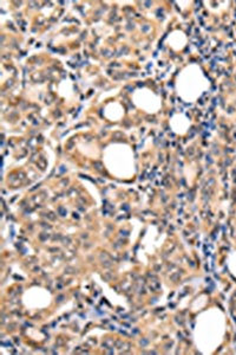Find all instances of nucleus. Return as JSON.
I'll list each match as a JSON object with an SVG mask.
<instances>
[{
	"instance_id": "f257e3e1",
	"label": "nucleus",
	"mask_w": 236,
	"mask_h": 355,
	"mask_svg": "<svg viewBox=\"0 0 236 355\" xmlns=\"http://www.w3.org/2000/svg\"><path fill=\"white\" fill-rule=\"evenodd\" d=\"M208 78L204 75L203 70L197 63L185 65L180 73H177L175 88L179 96L187 102H194L201 96L206 89L208 88Z\"/></svg>"
},
{
	"instance_id": "f03ea898",
	"label": "nucleus",
	"mask_w": 236,
	"mask_h": 355,
	"mask_svg": "<svg viewBox=\"0 0 236 355\" xmlns=\"http://www.w3.org/2000/svg\"><path fill=\"white\" fill-rule=\"evenodd\" d=\"M105 165L112 175L129 178L134 175V155L129 147L123 145H111L105 152Z\"/></svg>"
},
{
	"instance_id": "7ed1b4c3",
	"label": "nucleus",
	"mask_w": 236,
	"mask_h": 355,
	"mask_svg": "<svg viewBox=\"0 0 236 355\" xmlns=\"http://www.w3.org/2000/svg\"><path fill=\"white\" fill-rule=\"evenodd\" d=\"M132 98L134 103L140 110H145L147 113H157V110L161 108L160 96H157L150 89H137L132 95Z\"/></svg>"
},
{
	"instance_id": "20e7f679",
	"label": "nucleus",
	"mask_w": 236,
	"mask_h": 355,
	"mask_svg": "<svg viewBox=\"0 0 236 355\" xmlns=\"http://www.w3.org/2000/svg\"><path fill=\"white\" fill-rule=\"evenodd\" d=\"M165 44L174 53H182L188 45V36L182 30H174L165 38Z\"/></svg>"
},
{
	"instance_id": "39448f33",
	"label": "nucleus",
	"mask_w": 236,
	"mask_h": 355,
	"mask_svg": "<svg viewBox=\"0 0 236 355\" xmlns=\"http://www.w3.org/2000/svg\"><path fill=\"white\" fill-rule=\"evenodd\" d=\"M181 122H177L174 117L172 119V122H170V125H172V130L174 132L177 134H184L188 130L189 123L188 120L183 116V115H180Z\"/></svg>"
}]
</instances>
